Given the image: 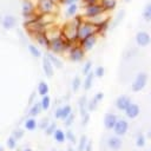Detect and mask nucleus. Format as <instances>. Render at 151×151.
Listing matches in <instances>:
<instances>
[{
  "label": "nucleus",
  "mask_w": 151,
  "mask_h": 151,
  "mask_svg": "<svg viewBox=\"0 0 151 151\" xmlns=\"http://www.w3.org/2000/svg\"><path fill=\"white\" fill-rule=\"evenodd\" d=\"M124 15H125V12H124V9H120L119 12H118V14H117V17H116V20L113 21V24H112V26H111V28H114L122 20H123V18H124Z\"/></svg>",
  "instance_id": "obj_39"
},
{
  "label": "nucleus",
  "mask_w": 151,
  "mask_h": 151,
  "mask_svg": "<svg viewBox=\"0 0 151 151\" xmlns=\"http://www.w3.org/2000/svg\"><path fill=\"white\" fill-rule=\"evenodd\" d=\"M24 126H25V129H26L27 131H34V130L38 127V122H37V119H35L34 117H28V118L25 120Z\"/></svg>",
  "instance_id": "obj_25"
},
{
  "label": "nucleus",
  "mask_w": 151,
  "mask_h": 151,
  "mask_svg": "<svg viewBox=\"0 0 151 151\" xmlns=\"http://www.w3.org/2000/svg\"><path fill=\"white\" fill-rule=\"evenodd\" d=\"M57 129H58V127H57V123H55V122H51V123L48 124V126H47L44 131H45V134H46V136H53V133L55 132Z\"/></svg>",
  "instance_id": "obj_34"
},
{
  "label": "nucleus",
  "mask_w": 151,
  "mask_h": 151,
  "mask_svg": "<svg viewBox=\"0 0 151 151\" xmlns=\"http://www.w3.org/2000/svg\"><path fill=\"white\" fill-rule=\"evenodd\" d=\"M40 105H41V110L42 111H46L50 109L51 106V98L46 94V96H42L41 97V100H40Z\"/></svg>",
  "instance_id": "obj_32"
},
{
  "label": "nucleus",
  "mask_w": 151,
  "mask_h": 151,
  "mask_svg": "<svg viewBox=\"0 0 151 151\" xmlns=\"http://www.w3.org/2000/svg\"><path fill=\"white\" fill-rule=\"evenodd\" d=\"M65 136H66V140H68L71 144H77V137L71 130L65 131Z\"/></svg>",
  "instance_id": "obj_36"
},
{
  "label": "nucleus",
  "mask_w": 151,
  "mask_h": 151,
  "mask_svg": "<svg viewBox=\"0 0 151 151\" xmlns=\"http://www.w3.org/2000/svg\"><path fill=\"white\" fill-rule=\"evenodd\" d=\"M72 45H74V44H72L71 41L66 40L61 35V33H60L59 35H57V37H54V38H52L50 40V47H48V50L52 53H54V54H63V53L67 52L72 47Z\"/></svg>",
  "instance_id": "obj_1"
},
{
  "label": "nucleus",
  "mask_w": 151,
  "mask_h": 151,
  "mask_svg": "<svg viewBox=\"0 0 151 151\" xmlns=\"http://www.w3.org/2000/svg\"><path fill=\"white\" fill-rule=\"evenodd\" d=\"M92 34H98V33H97V27H96V25H94L92 21L84 19L83 22H81V24L78 26V28H77L78 42H79L81 39L86 38V37H88V35H92Z\"/></svg>",
  "instance_id": "obj_2"
},
{
  "label": "nucleus",
  "mask_w": 151,
  "mask_h": 151,
  "mask_svg": "<svg viewBox=\"0 0 151 151\" xmlns=\"http://www.w3.org/2000/svg\"><path fill=\"white\" fill-rule=\"evenodd\" d=\"M117 2H118V0H99L100 6L103 7V9H104L106 13L112 12L113 9H116Z\"/></svg>",
  "instance_id": "obj_20"
},
{
  "label": "nucleus",
  "mask_w": 151,
  "mask_h": 151,
  "mask_svg": "<svg viewBox=\"0 0 151 151\" xmlns=\"http://www.w3.org/2000/svg\"><path fill=\"white\" fill-rule=\"evenodd\" d=\"M41 65H42V71H44L45 76H46L47 78H52L53 74H54V67H53L52 63L48 60V58H47L46 55L42 57V63H41Z\"/></svg>",
  "instance_id": "obj_14"
},
{
  "label": "nucleus",
  "mask_w": 151,
  "mask_h": 151,
  "mask_svg": "<svg viewBox=\"0 0 151 151\" xmlns=\"http://www.w3.org/2000/svg\"><path fill=\"white\" fill-rule=\"evenodd\" d=\"M142 17L145 21H151V2H149L144 6L143 12H142Z\"/></svg>",
  "instance_id": "obj_29"
},
{
  "label": "nucleus",
  "mask_w": 151,
  "mask_h": 151,
  "mask_svg": "<svg viewBox=\"0 0 151 151\" xmlns=\"http://www.w3.org/2000/svg\"><path fill=\"white\" fill-rule=\"evenodd\" d=\"M131 103H132V101H131V98H130L129 96H119V97L116 99L114 105H116V107H117L119 111H125L126 107H127Z\"/></svg>",
  "instance_id": "obj_15"
},
{
  "label": "nucleus",
  "mask_w": 151,
  "mask_h": 151,
  "mask_svg": "<svg viewBox=\"0 0 151 151\" xmlns=\"http://www.w3.org/2000/svg\"><path fill=\"white\" fill-rule=\"evenodd\" d=\"M107 146L113 150V151H118L122 146H123V140H122V137H118V136H111L109 137L107 139Z\"/></svg>",
  "instance_id": "obj_16"
},
{
  "label": "nucleus",
  "mask_w": 151,
  "mask_h": 151,
  "mask_svg": "<svg viewBox=\"0 0 151 151\" xmlns=\"http://www.w3.org/2000/svg\"><path fill=\"white\" fill-rule=\"evenodd\" d=\"M137 147H144L146 144V137L143 133H138L136 137V142H134Z\"/></svg>",
  "instance_id": "obj_33"
},
{
  "label": "nucleus",
  "mask_w": 151,
  "mask_h": 151,
  "mask_svg": "<svg viewBox=\"0 0 151 151\" xmlns=\"http://www.w3.org/2000/svg\"><path fill=\"white\" fill-rule=\"evenodd\" d=\"M79 0H60L59 4L61 5H65V6H68V5H72V4H78Z\"/></svg>",
  "instance_id": "obj_47"
},
{
  "label": "nucleus",
  "mask_w": 151,
  "mask_h": 151,
  "mask_svg": "<svg viewBox=\"0 0 151 151\" xmlns=\"http://www.w3.org/2000/svg\"><path fill=\"white\" fill-rule=\"evenodd\" d=\"M93 99L99 104L103 99H104V92H101V91H99V92H97L94 96H93Z\"/></svg>",
  "instance_id": "obj_45"
},
{
  "label": "nucleus",
  "mask_w": 151,
  "mask_h": 151,
  "mask_svg": "<svg viewBox=\"0 0 151 151\" xmlns=\"http://www.w3.org/2000/svg\"><path fill=\"white\" fill-rule=\"evenodd\" d=\"M12 136H13L17 140H19V139H21V138L25 136V131H24V129H20V127L14 129L13 132H12Z\"/></svg>",
  "instance_id": "obj_37"
},
{
  "label": "nucleus",
  "mask_w": 151,
  "mask_h": 151,
  "mask_svg": "<svg viewBox=\"0 0 151 151\" xmlns=\"http://www.w3.org/2000/svg\"><path fill=\"white\" fill-rule=\"evenodd\" d=\"M80 86H81V80H80V78H79V77H74L73 80H72V83H71L72 91H73V92H77V91L80 88Z\"/></svg>",
  "instance_id": "obj_35"
},
{
  "label": "nucleus",
  "mask_w": 151,
  "mask_h": 151,
  "mask_svg": "<svg viewBox=\"0 0 151 151\" xmlns=\"http://www.w3.org/2000/svg\"><path fill=\"white\" fill-rule=\"evenodd\" d=\"M87 97L86 96H81L78 100V106H79V112H80V117L88 113L87 111Z\"/></svg>",
  "instance_id": "obj_21"
},
{
  "label": "nucleus",
  "mask_w": 151,
  "mask_h": 151,
  "mask_svg": "<svg viewBox=\"0 0 151 151\" xmlns=\"http://www.w3.org/2000/svg\"><path fill=\"white\" fill-rule=\"evenodd\" d=\"M74 118H76V114L72 112V113H71V114H70V116H68V117H67V118L64 120V122H65V126H66V127H70V126L73 124Z\"/></svg>",
  "instance_id": "obj_44"
},
{
  "label": "nucleus",
  "mask_w": 151,
  "mask_h": 151,
  "mask_svg": "<svg viewBox=\"0 0 151 151\" xmlns=\"http://www.w3.org/2000/svg\"><path fill=\"white\" fill-rule=\"evenodd\" d=\"M53 138L57 143H60L63 144L65 140H66V136H65V131H63L61 129H57L55 132L53 133Z\"/></svg>",
  "instance_id": "obj_28"
},
{
  "label": "nucleus",
  "mask_w": 151,
  "mask_h": 151,
  "mask_svg": "<svg viewBox=\"0 0 151 151\" xmlns=\"http://www.w3.org/2000/svg\"><path fill=\"white\" fill-rule=\"evenodd\" d=\"M97 40H98V34H92V35H88V37L81 39L78 44L86 52V51H91L94 47V45L97 44Z\"/></svg>",
  "instance_id": "obj_10"
},
{
  "label": "nucleus",
  "mask_w": 151,
  "mask_h": 151,
  "mask_svg": "<svg viewBox=\"0 0 151 151\" xmlns=\"http://www.w3.org/2000/svg\"><path fill=\"white\" fill-rule=\"evenodd\" d=\"M0 151H4V147H2L1 145H0Z\"/></svg>",
  "instance_id": "obj_55"
},
{
  "label": "nucleus",
  "mask_w": 151,
  "mask_h": 151,
  "mask_svg": "<svg viewBox=\"0 0 151 151\" xmlns=\"http://www.w3.org/2000/svg\"><path fill=\"white\" fill-rule=\"evenodd\" d=\"M17 139L13 137V136H9L8 138H7V142H6V145H7V147L9 149V150H14L15 147H17Z\"/></svg>",
  "instance_id": "obj_38"
},
{
  "label": "nucleus",
  "mask_w": 151,
  "mask_h": 151,
  "mask_svg": "<svg viewBox=\"0 0 151 151\" xmlns=\"http://www.w3.org/2000/svg\"><path fill=\"white\" fill-rule=\"evenodd\" d=\"M28 52H29V54H31L33 58H40V57H41V51H40L35 45H33V44L28 45Z\"/></svg>",
  "instance_id": "obj_31"
},
{
  "label": "nucleus",
  "mask_w": 151,
  "mask_h": 151,
  "mask_svg": "<svg viewBox=\"0 0 151 151\" xmlns=\"http://www.w3.org/2000/svg\"><path fill=\"white\" fill-rule=\"evenodd\" d=\"M47 58H48V60L52 63V65H53V67H55V68H60L61 66H63V63H61V60L54 54V53H52V52H47L46 54H45Z\"/></svg>",
  "instance_id": "obj_24"
},
{
  "label": "nucleus",
  "mask_w": 151,
  "mask_h": 151,
  "mask_svg": "<svg viewBox=\"0 0 151 151\" xmlns=\"http://www.w3.org/2000/svg\"><path fill=\"white\" fill-rule=\"evenodd\" d=\"M37 7L32 2V0H22L21 1V15L25 19H29L37 14Z\"/></svg>",
  "instance_id": "obj_8"
},
{
  "label": "nucleus",
  "mask_w": 151,
  "mask_h": 151,
  "mask_svg": "<svg viewBox=\"0 0 151 151\" xmlns=\"http://www.w3.org/2000/svg\"><path fill=\"white\" fill-rule=\"evenodd\" d=\"M136 42L140 47H145L151 42V35L146 31H139L136 34Z\"/></svg>",
  "instance_id": "obj_11"
},
{
  "label": "nucleus",
  "mask_w": 151,
  "mask_h": 151,
  "mask_svg": "<svg viewBox=\"0 0 151 151\" xmlns=\"http://www.w3.org/2000/svg\"><path fill=\"white\" fill-rule=\"evenodd\" d=\"M78 9H79V5L78 4H72V5L66 6V9H65L66 18H73L74 15H77Z\"/></svg>",
  "instance_id": "obj_23"
},
{
  "label": "nucleus",
  "mask_w": 151,
  "mask_h": 151,
  "mask_svg": "<svg viewBox=\"0 0 151 151\" xmlns=\"http://www.w3.org/2000/svg\"><path fill=\"white\" fill-rule=\"evenodd\" d=\"M50 151H58V150H57V149H55V147H52V149H51V150H50Z\"/></svg>",
  "instance_id": "obj_54"
},
{
  "label": "nucleus",
  "mask_w": 151,
  "mask_h": 151,
  "mask_svg": "<svg viewBox=\"0 0 151 151\" xmlns=\"http://www.w3.org/2000/svg\"><path fill=\"white\" fill-rule=\"evenodd\" d=\"M125 2H130V1H132V0H124Z\"/></svg>",
  "instance_id": "obj_56"
},
{
  "label": "nucleus",
  "mask_w": 151,
  "mask_h": 151,
  "mask_svg": "<svg viewBox=\"0 0 151 151\" xmlns=\"http://www.w3.org/2000/svg\"><path fill=\"white\" fill-rule=\"evenodd\" d=\"M127 130H129V123H127V120L124 119V118H118L116 125H114L113 129H112L113 133H114L116 136H118V137H123L124 134H126Z\"/></svg>",
  "instance_id": "obj_9"
},
{
  "label": "nucleus",
  "mask_w": 151,
  "mask_h": 151,
  "mask_svg": "<svg viewBox=\"0 0 151 151\" xmlns=\"http://www.w3.org/2000/svg\"><path fill=\"white\" fill-rule=\"evenodd\" d=\"M52 1H53L54 4H59V2H60V0H52Z\"/></svg>",
  "instance_id": "obj_52"
},
{
  "label": "nucleus",
  "mask_w": 151,
  "mask_h": 151,
  "mask_svg": "<svg viewBox=\"0 0 151 151\" xmlns=\"http://www.w3.org/2000/svg\"><path fill=\"white\" fill-rule=\"evenodd\" d=\"M77 28H78V26H77V25L73 22V20L71 19V20H68V21L60 28V33H61V35H63L66 40L71 41L72 44H78Z\"/></svg>",
  "instance_id": "obj_3"
},
{
  "label": "nucleus",
  "mask_w": 151,
  "mask_h": 151,
  "mask_svg": "<svg viewBox=\"0 0 151 151\" xmlns=\"http://www.w3.org/2000/svg\"><path fill=\"white\" fill-rule=\"evenodd\" d=\"M58 4H54L52 0H37V12L39 14L53 15L57 11Z\"/></svg>",
  "instance_id": "obj_5"
},
{
  "label": "nucleus",
  "mask_w": 151,
  "mask_h": 151,
  "mask_svg": "<svg viewBox=\"0 0 151 151\" xmlns=\"http://www.w3.org/2000/svg\"><path fill=\"white\" fill-rule=\"evenodd\" d=\"M33 38L35 39V41L38 42L39 46H42V47H45V48L48 50V47H50V38L47 37L46 32L37 33L35 35H33Z\"/></svg>",
  "instance_id": "obj_17"
},
{
  "label": "nucleus",
  "mask_w": 151,
  "mask_h": 151,
  "mask_svg": "<svg viewBox=\"0 0 151 151\" xmlns=\"http://www.w3.org/2000/svg\"><path fill=\"white\" fill-rule=\"evenodd\" d=\"M67 53H68V59H70L71 61H73V63H80V61L84 60L86 52L80 47L79 44H74V45H72V47L67 51Z\"/></svg>",
  "instance_id": "obj_7"
},
{
  "label": "nucleus",
  "mask_w": 151,
  "mask_h": 151,
  "mask_svg": "<svg viewBox=\"0 0 151 151\" xmlns=\"http://www.w3.org/2000/svg\"><path fill=\"white\" fill-rule=\"evenodd\" d=\"M124 112H125V116H126L127 118L134 119V118H137V117L139 116V113H140V107H139L138 104L131 103V104L126 107V110H125Z\"/></svg>",
  "instance_id": "obj_13"
},
{
  "label": "nucleus",
  "mask_w": 151,
  "mask_h": 151,
  "mask_svg": "<svg viewBox=\"0 0 151 151\" xmlns=\"http://www.w3.org/2000/svg\"><path fill=\"white\" fill-rule=\"evenodd\" d=\"M66 151H76V150H74V149H73V147H72V146L70 145V146H68V147L66 149Z\"/></svg>",
  "instance_id": "obj_50"
},
{
  "label": "nucleus",
  "mask_w": 151,
  "mask_h": 151,
  "mask_svg": "<svg viewBox=\"0 0 151 151\" xmlns=\"http://www.w3.org/2000/svg\"><path fill=\"white\" fill-rule=\"evenodd\" d=\"M150 97H151V92H150Z\"/></svg>",
  "instance_id": "obj_57"
},
{
  "label": "nucleus",
  "mask_w": 151,
  "mask_h": 151,
  "mask_svg": "<svg viewBox=\"0 0 151 151\" xmlns=\"http://www.w3.org/2000/svg\"><path fill=\"white\" fill-rule=\"evenodd\" d=\"M88 123H90V112L86 113V114H84V116H81V125L83 126H86Z\"/></svg>",
  "instance_id": "obj_46"
},
{
  "label": "nucleus",
  "mask_w": 151,
  "mask_h": 151,
  "mask_svg": "<svg viewBox=\"0 0 151 151\" xmlns=\"http://www.w3.org/2000/svg\"><path fill=\"white\" fill-rule=\"evenodd\" d=\"M104 13H106V12L103 9V7L100 6V4L98 2V4L84 6V14H83V17H84V19L92 21L93 19L103 15Z\"/></svg>",
  "instance_id": "obj_4"
},
{
  "label": "nucleus",
  "mask_w": 151,
  "mask_h": 151,
  "mask_svg": "<svg viewBox=\"0 0 151 151\" xmlns=\"http://www.w3.org/2000/svg\"><path fill=\"white\" fill-rule=\"evenodd\" d=\"M87 140H88L87 136H86V134H83V136L79 138V140L77 142V151H84Z\"/></svg>",
  "instance_id": "obj_30"
},
{
  "label": "nucleus",
  "mask_w": 151,
  "mask_h": 151,
  "mask_svg": "<svg viewBox=\"0 0 151 151\" xmlns=\"http://www.w3.org/2000/svg\"><path fill=\"white\" fill-rule=\"evenodd\" d=\"M92 71V61L91 60H87L86 63H85V65L83 66V74H87V73H90Z\"/></svg>",
  "instance_id": "obj_42"
},
{
  "label": "nucleus",
  "mask_w": 151,
  "mask_h": 151,
  "mask_svg": "<svg viewBox=\"0 0 151 151\" xmlns=\"http://www.w3.org/2000/svg\"><path fill=\"white\" fill-rule=\"evenodd\" d=\"M98 2H99V0H83L84 6H86V5H93V4H98Z\"/></svg>",
  "instance_id": "obj_49"
},
{
  "label": "nucleus",
  "mask_w": 151,
  "mask_h": 151,
  "mask_svg": "<svg viewBox=\"0 0 151 151\" xmlns=\"http://www.w3.org/2000/svg\"><path fill=\"white\" fill-rule=\"evenodd\" d=\"M50 123H51V122H50V118H48V117H45V118H42V119L38 123V126H39L41 130H45V129L48 126Z\"/></svg>",
  "instance_id": "obj_43"
},
{
  "label": "nucleus",
  "mask_w": 151,
  "mask_h": 151,
  "mask_svg": "<svg viewBox=\"0 0 151 151\" xmlns=\"http://www.w3.org/2000/svg\"><path fill=\"white\" fill-rule=\"evenodd\" d=\"M48 91H50L48 84H47L46 81H44V80L39 81V84H38V88H37V92H38V94H39L40 97H42V96H46V94H48Z\"/></svg>",
  "instance_id": "obj_27"
},
{
  "label": "nucleus",
  "mask_w": 151,
  "mask_h": 151,
  "mask_svg": "<svg viewBox=\"0 0 151 151\" xmlns=\"http://www.w3.org/2000/svg\"><path fill=\"white\" fill-rule=\"evenodd\" d=\"M118 120V117L114 113H106L104 117V126L107 130H112Z\"/></svg>",
  "instance_id": "obj_19"
},
{
  "label": "nucleus",
  "mask_w": 151,
  "mask_h": 151,
  "mask_svg": "<svg viewBox=\"0 0 151 151\" xmlns=\"http://www.w3.org/2000/svg\"><path fill=\"white\" fill-rule=\"evenodd\" d=\"M42 110H41V105H40V101H35L34 104H32L31 105V107H29V110H28V116L29 117H37L40 112H41Z\"/></svg>",
  "instance_id": "obj_26"
},
{
  "label": "nucleus",
  "mask_w": 151,
  "mask_h": 151,
  "mask_svg": "<svg viewBox=\"0 0 151 151\" xmlns=\"http://www.w3.org/2000/svg\"><path fill=\"white\" fill-rule=\"evenodd\" d=\"M92 150H93V142L91 139H88L87 143H86V146H85V150L84 151H92Z\"/></svg>",
  "instance_id": "obj_48"
},
{
  "label": "nucleus",
  "mask_w": 151,
  "mask_h": 151,
  "mask_svg": "<svg viewBox=\"0 0 151 151\" xmlns=\"http://www.w3.org/2000/svg\"><path fill=\"white\" fill-rule=\"evenodd\" d=\"M93 73H94V77H97V78H103L104 74H105V68H104L103 66H97L96 70L93 71Z\"/></svg>",
  "instance_id": "obj_41"
},
{
  "label": "nucleus",
  "mask_w": 151,
  "mask_h": 151,
  "mask_svg": "<svg viewBox=\"0 0 151 151\" xmlns=\"http://www.w3.org/2000/svg\"><path fill=\"white\" fill-rule=\"evenodd\" d=\"M93 80H94V73L91 71L90 73H87V74L85 76V79H84V83H83V88H84L85 91H88V90L92 87Z\"/></svg>",
  "instance_id": "obj_22"
},
{
  "label": "nucleus",
  "mask_w": 151,
  "mask_h": 151,
  "mask_svg": "<svg viewBox=\"0 0 151 151\" xmlns=\"http://www.w3.org/2000/svg\"><path fill=\"white\" fill-rule=\"evenodd\" d=\"M147 137H149V138H151V130L149 131V133H147Z\"/></svg>",
  "instance_id": "obj_53"
},
{
  "label": "nucleus",
  "mask_w": 151,
  "mask_h": 151,
  "mask_svg": "<svg viewBox=\"0 0 151 151\" xmlns=\"http://www.w3.org/2000/svg\"><path fill=\"white\" fill-rule=\"evenodd\" d=\"M22 151H33V150H32L31 147H26V149H24Z\"/></svg>",
  "instance_id": "obj_51"
},
{
  "label": "nucleus",
  "mask_w": 151,
  "mask_h": 151,
  "mask_svg": "<svg viewBox=\"0 0 151 151\" xmlns=\"http://www.w3.org/2000/svg\"><path fill=\"white\" fill-rule=\"evenodd\" d=\"M147 79H149L147 73H145V72H139V73H137V76L134 77V79H133V81H132V84H131V90H132L133 92H140V91L144 90V87L146 86Z\"/></svg>",
  "instance_id": "obj_6"
},
{
  "label": "nucleus",
  "mask_w": 151,
  "mask_h": 151,
  "mask_svg": "<svg viewBox=\"0 0 151 151\" xmlns=\"http://www.w3.org/2000/svg\"><path fill=\"white\" fill-rule=\"evenodd\" d=\"M1 25L5 29H12L15 25H17V18L14 15H11V14H7L5 17H2L1 19Z\"/></svg>",
  "instance_id": "obj_18"
},
{
  "label": "nucleus",
  "mask_w": 151,
  "mask_h": 151,
  "mask_svg": "<svg viewBox=\"0 0 151 151\" xmlns=\"http://www.w3.org/2000/svg\"><path fill=\"white\" fill-rule=\"evenodd\" d=\"M97 107H98V103L92 98V99H90L88 101H87V111L88 112H92V111H96L97 110Z\"/></svg>",
  "instance_id": "obj_40"
},
{
  "label": "nucleus",
  "mask_w": 151,
  "mask_h": 151,
  "mask_svg": "<svg viewBox=\"0 0 151 151\" xmlns=\"http://www.w3.org/2000/svg\"><path fill=\"white\" fill-rule=\"evenodd\" d=\"M71 113H72V106L71 105H64V106H60L55 110L54 117H55V119L65 120Z\"/></svg>",
  "instance_id": "obj_12"
}]
</instances>
